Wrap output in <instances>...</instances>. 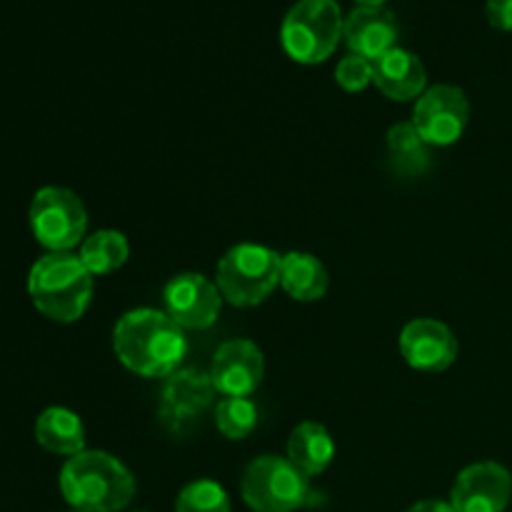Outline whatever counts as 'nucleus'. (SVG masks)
Returning a JSON list of instances; mask_svg holds the SVG:
<instances>
[{"label": "nucleus", "mask_w": 512, "mask_h": 512, "mask_svg": "<svg viewBox=\"0 0 512 512\" xmlns=\"http://www.w3.org/2000/svg\"><path fill=\"white\" fill-rule=\"evenodd\" d=\"M115 358L140 378H168L188 355V338L165 310L138 308L113 328Z\"/></svg>", "instance_id": "nucleus-1"}, {"label": "nucleus", "mask_w": 512, "mask_h": 512, "mask_svg": "<svg viewBox=\"0 0 512 512\" xmlns=\"http://www.w3.org/2000/svg\"><path fill=\"white\" fill-rule=\"evenodd\" d=\"M60 493L78 512H118L135 498L133 473L103 450H83L60 470Z\"/></svg>", "instance_id": "nucleus-2"}, {"label": "nucleus", "mask_w": 512, "mask_h": 512, "mask_svg": "<svg viewBox=\"0 0 512 512\" xmlns=\"http://www.w3.org/2000/svg\"><path fill=\"white\" fill-rule=\"evenodd\" d=\"M28 293L38 313L55 323H75L93 298V275L73 253H45L28 273Z\"/></svg>", "instance_id": "nucleus-3"}, {"label": "nucleus", "mask_w": 512, "mask_h": 512, "mask_svg": "<svg viewBox=\"0 0 512 512\" xmlns=\"http://www.w3.org/2000/svg\"><path fill=\"white\" fill-rule=\"evenodd\" d=\"M343 10L335 0H298L285 13L280 43L300 65L325 63L343 40Z\"/></svg>", "instance_id": "nucleus-4"}, {"label": "nucleus", "mask_w": 512, "mask_h": 512, "mask_svg": "<svg viewBox=\"0 0 512 512\" xmlns=\"http://www.w3.org/2000/svg\"><path fill=\"white\" fill-rule=\"evenodd\" d=\"M280 268L283 255L278 250L255 243L235 245L220 258L215 285L235 308H255L280 285Z\"/></svg>", "instance_id": "nucleus-5"}, {"label": "nucleus", "mask_w": 512, "mask_h": 512, "mask_svg": "<svg viewBox=\"0 0 512 512\" xmlns=\"http://www.w3.org/2000/svg\"><path fill=\"white\" fill-rule=\"evenodd\" d=\"M240 495L253 512H295L310 500V478L288 458L260 455L245 468Z\"/></svg>", "instance_id": "nucleus-6"}, {"label": "nucleus", "mask_w": 512, "mask_h": 512, "mask_svg": "<svg viewBox=\"0 0 512 512\" xmlns=\"http://www.w3.org/2000/svg\"><path fill=\"white\" fill-rule=\"evenodd\" d=\"M30 230L48 253H70L83 245L88 230V210L83 200L68 188L48 185L33 195L30 203Z\"/></svg>", "instance_id": "nucleus-7"}, {"label": "nucleus", "mask_w": 512, "mask_h": 512, "mask_svg": "<svg viewBox=\"0 0 512 512\" xmlns=\"http://www.w3.org/2000/svg\"><path fill=\"white\" fill-rule=\"evenodd\" d=\"M470 120L468 95L458 85H433L418 98L413 110L415 130L428 145H453L463 138Z\"/></svg>", "instance_id": "nucleus-8"}, {"label": "nucleus", "mask_w": 512, "mask_h": 512, "mask_svg": "<svg viewBox=\"0 0 512 512\" xmlns=\"http://www.w3.org/2000/svg\"><path fill=\"white\" fill-rule=\"evenodd\" d=\"M165 313L183 330H205L218 323L223 295L205 275H175L163 290Z\"/></svg>", "instance_id": "nucleus-9"}, {"label": "nucleus", "mask_w": 512, "mask_h": 512, "mask_svg": "<svg viewBox=\"0 0 512 512\" xmlns=\"http://www.w3.org/2000/svg\"><path fill=\"white\" fill-rule=\"evenodd\" d=\"M208 375L215 393L225 398H250L263 383V350L253 340H228L215 350Z\"/></svg>", "instance_id": "nucleus-10"}, {"label": "nucleus", "mask_w": 512, "mask_h": 512, "mask_svg": "<svg viewBox=\"0 0 512 512\" xmlns=\"http://www.w3.org/2000/svg\"><path fill=\"white\" fill-rule=\"evenodd\" d=\"M512 498V475L500 463H473L455 478L450 505L455 512H505Z\"/></svg>", "instance_id": "nucleus-11"}, {"label": "nucleus", "mask_w": 512, "mask_h": 512, "mask_svg": "<svg viewBox=\"0 0 512 512\" xmlns=\"http://www.w3.org/2000/svg\"><path fill=\"white\" fill-rule=\"evenodd\" d=\"M400 353L420 373H443L458 360V338L433 318L410 320L400 333Z\"/></svg>", "instance_id": "nucleus-12"}, {"label": "nucleus", "mask_w": 512, "mask_h": 512, "mask_svg": "<svg viewBox=\"0 0 512 512\" xmlns=\"http://www.w3.org/2000/svg\"><path fill=\"white\" fill-rule=\"evenodd\" d=\"M398 35V20L385 5L383 8L358 5L345 18L343 25V38L348 43L350 53L373 60V63L393 48H398Z\"/></svg>", "instance_id": "nucleus-13"}, {"label": "nucleus", "mask_w": 512, "mask_h": 512, "mask_svg": "<svg viewBox=\"0 0 512 512\" xmlns=\"http://www.w3.org/2000/svg\"><path fill=\"white\" fill-rule=\"evenodd\" d=\"M215 388L208 373L198 370H175L165 378L163 395H160V415L175 428H183L185 423L203 415L213 400Z\"/></svg>", "instance_id": "nucleus-14"}, {"label": "nucleus", "mask_w": 512, "mask_h": 512, "mask_svg": "<svg viewBox=\"0 0 512 512\" xmlns=\"http://www.w3.org/2000/svg\"><path fill=\"white\" fill-rule=\"evenodd\" d=\"M373 85L390 100H418L428 85L423 60L405 48H393L373 63Z\"/></svg>", "instance_id": "nucleus-15"}, {"label": "nucleus", "mask_w": 512, "mask_h": 512, "mask_svg": "<svg viewBox=\"0 0 512 512\" xmlns=\"http://www.w3.org/2000/svg\"><path fill=\"white\" fill-rule=\"evenodd\" d=\"M35 440L53 455H73L85 450V428L78 413L68 408H48L35 420Z\"/></svg>", "instance_id": "nucleus-16"}, {"label": "nucleus", "mask_w": 512, "mask_h": 512, "mask_svg": "<svg viewBox=\"0 0 512 512\" xmlns=\"http://www.w3.org/2000/svg\"><path fill=\"white\" fill-rule=\"evenodd\" d=\"M335 458V440L320 423H300L290 433L288 440V460L298 470H303L308 478L325 473Z\"/></svg>", "instance_id": "nucleus-17"}, {"label": "nucleus", "mask_w": 512, "mask_h": 512, "mask_svg": "<svg viewBox=\"0 0 512 512\" xmlns=\"http://www.w3.org/2000/svg\"><path fill=\"white\" fill-rule=\"evenodd\" d=\"M280 288L298 303H315L328 293V270L315 255L288 253L280 268Z\"/></svg>", "instance_id": "nucleus-18"}, {"label": "nucleus", "mask_w": 512, "mask_h": 512, "mask_svg": "<svg viewBox=\"0 0 512 512\" xmlns=\"http://www.w3.org/2000/svg\"><path fill=\"white\" fill-rule=\"evenodd\" d=\"M130 255V245L123 233L118 230H98V233L88 235L80 245V255L88 273L93 275H108L123 268L125 260Z\"/></svg>", "instance_id": "nucleus-19"}, {"label": "nucleus", "mask_w": 512, "mask_h": 512, "mask_svg": "<svg viewBox=\"0 0 512 512\" xmlns=\"http://www.w3.org/2000/svg\"><path fill=\"white\" fill-rule=\"evenodd\" d=\"M388 153L398 173L418 175L428 168V143L413 123H398L388 133Z\"/></svg>", "instance_id": "nucleus-20"}, {"label": "nucleus", "mask_w": 512, "mask_h": 512, "mask_svg": "<svg viewBox=\"0 0 512 512\" xmlns=\"http://www.w3.org/2000/svg\"><path fill=\"white\" fill-rule=\"evenodd\" d=\"M215 428L225 440H243L258 428V408L250 398H223L215 408Z\"/></svg>", "instance_id": "nucleus-21"}, {"label": "nucleus", "mask_w": 512, "mask_h": 512, "mask_svg": "<svg viewBox=\"0 0 512 512\" xmlns=\"http://www.w3.org/2000/svg\"><path fill=\"white\" fill-rule=\"evenodd\" d=\"M175 512H230V498L215 480H193L175 498Z\"/></svg>", "instance_id": "nucleus-22"}, {"label": "nucleus", "mask_w": 512, "mask_h": 512, "mask_svg": "<svg viewBox=\"0 0 512 512\" xmlns=\"http://www.w3.org/2000/svg\"><path fill=\"white\" fill-rule=\"evenodd\" d=\"M335 80L348 93H360L373 83V60L360 58V55H345L335 68Z\"/></svg>", "instance_id": "nucleus-23"}, {"label": "nucleus", "mask_w": 512, "mask_h": 512, "mask_svg": "<svg viewBox=\"0 0 512 512\" xmlns=\"http://www.w3.org/2000/svg\"><path fill=\"white\" fill-rule=\"evenodd\" d=\"M485 15H488V23L495 30L512 33V0H488Z\"/></svg>", "instance_id": "nucleus-24"}, {"label": "nucleus", "mask_w": 512, "mask_h": 512, "mask_svg": "<svg viewBox=\"0 0 512 512\" xmlns=\"http://www.w3.org/2000/svg\"><path fill=\"white\" fill-rule=\"evenodd\" d=\"M408 512H455V508L443 500H423V503H415Z\"/></svg>", "instance_id": "nucleus-25"}, {"label": "nucleus", "mask_w": 512, "mask_h": 512, "mask_svg": "<svg viewBox=\"0 0 512 512\" xmlns=\"http://www.w3.org/2000/svg\"><path fill=\"white\" fill-rule=\"evenodd\" d=\"M358 5H368V8H383L388 0H355Z\"/></svg>", "instance_id": "nucleus-26"}, {"label": "nucleus", "mask_w": 512, "mask_h": 512, "mask_svg": "<svg viewBox=\"0 0 512 512\" xmlns=\"http://www.w3.org/2000/svg\"><path fill=\"white\" fill-rule=\"evenodd\" d=\"M138 512H148V510H138Z\"/></svg>", "instance_id": "nucleus-27"}, {"label": "nucleus", "mask_w": 512, "mask_h": 512, "mask_svg": "<svg viewBox=\"0 0 512 512\" xmlns=\"http://www.w3.org/2000/svg\"><path fill=\"white\" fill-rule=\"evenodd\" d=\"M75 512H78V510H75Z\"/></svg>", "instance_id": "nucleus-28"}]
</instances>
